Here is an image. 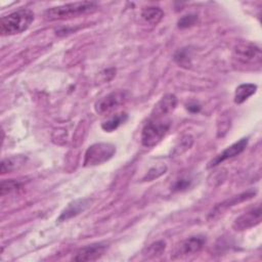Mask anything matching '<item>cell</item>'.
Listing matches in <instances>:
<instances>
[{"mask_svg": "<svg viewBox=\"0 0 262 262\" xmlns=\"http://www.w3.org/2000/svg\"><path fill=\"white\" fill-rule=\"evenodd\" d=\"M21 184L19 181L14 180V179H7V180H3L1 182V195H5L6 193H10L12 191L17 190L18 188H20Z\"/></svg>", "mask_w": 262, "mask_h": 262, "instance_id": "obj_21", "label": "cell"}, {"mask_svg": "<svg viewBox=\"0 0 262 262\" xmlns=\"http://www.w3.org/2000/svg\"><path fill=\"white\" fill-rule=\"evenodd\" d=\"M97 8V3L93 1H83L62 4L48 8L44 12V17L47 20H59L77 17L89 12L94 11Z\"/></svg>", "mask_w": 262, "mask_h": 262, "instance_id": "obj_2", "label": "cell"}, {"mask_svg": "<svg viewBox=\"0 0 262 262\" xmlns=\"http://www.w3.org/2000/svg\"><path fill=\"white\" fill-rule=\"evenodd\" d=\"M165 249H166V243L163 241H159L147 246L143 252V255L147 258H154L162 255Z\"/></svg>", "mask_w": 262, "mask_h": 262, "instance_id": "obj_18", "label": "cell"}, {"mask_svg": "<svg viewBox=\"0 0 262 262\" xmlns=\"http://www.w3.org/2000/svg\"><path fill=\"white\" fill-rule=\"evenodd\" d=\"M261 57V49L250 42H241L233 50V58L244 66L260 67Z\"/></svg>", "mask_w": 262, "mask_h": 262, "instance_id": "obj_5", "label": "cell"}, {"mask_svg": "<svg viewBox=\"0 0 262 262\" xmlns=\"http://www.w3.org/2000/svg\"><path fill=\"white\" fill-rule=\"evenodd\" d=\"M255 193H256L255 190H248V191L243 192V193H241V194H238V195H235L234 198H232V199H230V200H227V201L223 202L222 204H219L218 206H216V207L214 208V210L211 212L210 216H213V217H214L216 214L221 213L223 210H226V209L229 208V207H232V206H234V205H236V204H238V203H241V202H244V201H246V200L251 199L252 196H254Z\"/></svg>", "mask_w": 262, "mask_h": 262, "instance_id": "obj_13", "label": "cell"}, {"mask_svg": "<svg viewBox=\"0 0 262 262\" xmlns=\"http://www.w3.org/2000/svg\"><path fill=\"white\" fill-rule=\"evenodd\" d=\"M177 101V97L174 94H166L155 105L151 114L170 116V114L176 108Z\"/></svg>", "mask_w": 262, "mask_h": 262, "instance_id": "obj_12", "label": "cell"}, {"mask_svg": "<svg viewBox=\"0 0 262 262\" xmlns=\"http://www.w3.org/2000/svg\"><path fill=\"white\" fill-rule=\"evenodd\" d=\"M171 124L172 122L169 116L150 114L141 132V144L145 147L157 145L165 137Z\"/></svg>", "mask_w": 262, "mask_h": 262, "instance_id": "obj_1", "label": "cell"}, {"mask_svg": "<svg viewBox=\"0 0 262 262\" xmlns=\"http://www.w3.org/2000/svg\"><path fill=\"white\" fill-rule=\"evenodd\" d=\"M261 222L260 206L242 214L232 223V228L236 231H243L258 225Z\"/></svg>", "mask_w": 262, "mask_h": 262, "instance_id": "obj_8", "label": "cell"}, {"mask_svg": "<svg viewBox=\"0 0 262 262\" xmlns=\"http://www.w3.org/2000/svg\"><path fill=\"white\" fill-rule=\"evenodd\" d=\"M90 205V200L88 199H79V200H75L73 202H71L64 209L63 211L60 213V216L58 217V221H66L69 220L77 215H79L80 213L84 212Z\"/></svg>", "mask_w": 262, "mask_h": 262, "instance_id": "obj_11", "label": "cell"}, {"mask_svg": "<svg viewBox=\"0 0 262 262\" xmlns=\"http://www.w3.org/2000/svg\"><path fill=\"white\" fill-rule=\"evenodd\" d=\"M174 59L179 66L184 67V68H188L191 64L190 63V55L188 54L187 48H183V49L177 51L176 54L174 55Z\"/></svg>", "mask_w": 262, "mask_h": 262, "instance_id": "obj_22", "label": "cell"}, {"mask_svg": "<svg viewBox=\"0 0 262 262\" xmlns=\"http://www.w3.org/2000/svg\"><path fill=\"white\" fill-rule=\"evenodd\" d=\"M248 144V138H242L241 140H238L237 142L231 144L230 146L226 147L222 152H220L218 156H216L208 165V168H212L215 167L217 165H219L220 163L224 162L225 160L231 159L237 155H239L241 152H243L246 148Z\"/></svg>", "mask_w": 262, "mask_h": 262, "instance_id": "obj_10", "label": "cell"}, {"mask_svg": "<svg viewBox=\"0 0 262 262\" xmlns=\"http://www.w3.org/2000/svg\"><path fill=\"white\" fill-rule=\"evenodd\" d=\"M205 243L206 238L203 235H193L186 238L185 241L180 243V245L176 249L175 253L173 254V259L187 257L199 253L203 249Z\"/></svg>", "mask_w": 262, "mask_h": 262, "instance_id": "obj_7", "label": "cell"}, {"mask_svg": "<svg viewBox=\"0 0 262 262\" xmlns=\"http://www.w3.org/2000/svg\"><path fill=\"white\" fill-rule=\"evenodd\" d=\"M34 20V12L23 8L5 15L0 20V33L2 36H11L25 32Z\"/></svg>", "mask_w": 262, "mask_h": 262, "instance_id": "obj_3", "label": "cell"}, {"mask_svg": "<svg viewBox=\"0 0 262 262\" xmlns=\"http://www.w3.org/2000/svg\"><path fill=\"white\" fill-rule=\"evenodd\" d=\"M141 16L146 23L150 25H157L163 18L164 12L159 7H146L142 10Z\"/></svg>", "mask_w": 262, "mask_h": 262, "instance_id": "obj_17", "label": "cell"}, {"mask_svg": "<svg viewBox=\"0 0 262 262\" xmlns=\"http://www.w3.org/2000/svg\"><path fill=\"white\" fill-rule=\"evenodd\" d=\"M127 98V92L121 90L114 91L98 99L95 102L94 110L99 115H107L123 103H125Z\"/></svg>", "mask_w": 262, "mask_h": 262, "instance_id": "obj_6", "label": "cell"}, {"mask_svg": "<svg viewBox=\"0 0 262 262\" xmlns=\"http://www.w3.org/2000/svg\"><path fill=\"white\" fill-rule=\"evenodd\" d=\"M257 90V85L255 84H241L236 87L234 92V102L241 104L245 102L250 96H252Z\"/></svg>", "mask_w": 262, "mask_h": 262, "instance_id": "obj_15", "label": "cell"}, {"mask_svg": "<svg viewBox=\"0 0 262 262\" xmlns=\"http://www.w3.org/2000/svg\"><path fill=\"white\" fill-rule=\"evenodd\" d=\"M116 154V146L112 143L98 142L90 145L84 157V167H91L103 164L111 160Z\"/></svg>", "mask_w": 262, "mask_h": 262, "instance_id": "obj_4", "label": "cell"}, {"mask_svg": "<svg viewBox=\"0 0 262 262\" xmlns=\"http://www.w3.org/2000/svg\"><path fill=\"white\" fill-rule=\"evenodd\" d=\"M166 171H167V166L164 164H159L157 166H154L145 173L143 180L144 181H152V180L159 178L160 176H162L163 174H165Z\"/></svg>", "mask_w": 262, "mask_h": 262, "instance_id": "obj_20", "label": "cell"}, {"mask_svg": "<svg viewBox=\"0 0 262 262\" xmlns=\"http://www.w3.org/2000/svg\"><path fill=\"white\" fill-rule=\"evenodd\" d=\"M193 143V138L191 135H184L180 138L179 142L176 144V146L173 149V155L179 156L189 149Z\"/></svg>", "mask_w": 262, "mask_h": 262, "instance_id": "obj_19", "label": "cell"}, {"mask_svg": "<svg viewBox=\"0 0 262 262\" xmlns=\"http://www.w3.org/2000/svg\"><path fill=\"white\" fill-rule=\"evenodd\" d=\"M186 108L190 112V113H199L201 111V105L198 104L196 102H190L186 105Z\"/></svg>", "mask_w": 262, "mask_h": 262, "instance_id": "obj_25", "label": "cell"}, {"mask_svg": "<svg viewBox=\"0 0 262 262\" xmlns=\"http://www.w3.org/2000/svg\"><path fill=\"white\" fill-rule=\"evenodd\" d=\"M107 245L105 243H94L87 245L78 250L73 257L75 261H95L99 259L106 251Z\"/></svg>", "mask_w": 262, "mask_h": 262, "instance_id": "obj_9", "label": "cell"}, {"mask_svg": "<svg viewBox=\"0 0 262 262\" xmlns=\"http://www.w3.org/2000/svg\"><path fill=\"white\" fill-rule=\"evenodd\" d=\"M196 21H198L196 14H186L178 20L177 26L179 29H186V28H189V27L195 25Z\"/></svg>", "mask_w": 262, "mask_h": 262, "instance_id": "obj_23", "label": "cell"}, {"mask_svg": "<svg viewBox=\"0 0 262 262\" xmlns=\"http://www.w3.org/2000/svg\"><path fill=\"white\" fill-rule=\"evenodd\" d=\"M190 183H191V180L189 178H179L176 180V182L174 183L172 189L174 191H181V190H184L186 188H188L190 186Z\"/></svg>", "mask_w": 262, "mask_h": 262, "instance_id": "obj_24", "label": "cell"}, {"mask_svg": "<svg viewBox=\"0 0 262 262\" xmlns=\"http://www.w3.org/2000/svg\"><path fill=\"white\" fill-rule=\"evenodd\" d=\"M128 119V115L126 113H120L117 114L115 116H113L112 118H110L108 120L104 121L101 124V128L105 131V132H112L114 130H116L119 126H121L122 124H124Z\"/></svg>", "mask_w": 262, "mask_h": 262, "instance_id": "obj_16", "label": "cell"}, {"mask_svg": "<svg viewBox=\"0 0 262 262\" xmlns=\"http://www.w3.org/2000/svg\"><path fill=\"white\" fill-rule=\"evenodd\" d=\"M27 161V157L18 155L3 159L1 162V173H9L21 168Z\"/></svg>", "mask_w": 262, "mask_h": 262, "instance_id": "obj_14", "label": "cell"}]
</instances>
